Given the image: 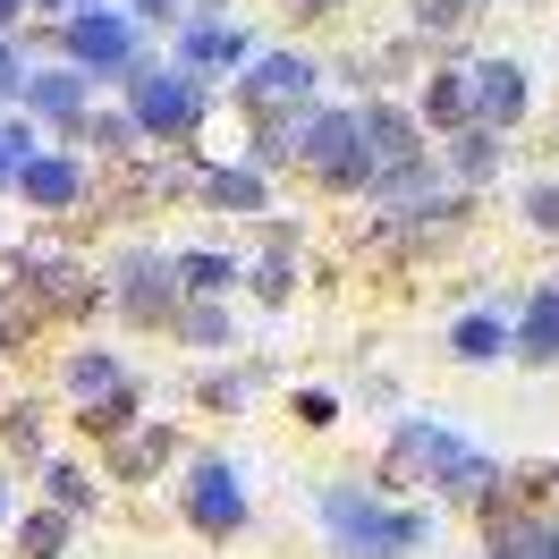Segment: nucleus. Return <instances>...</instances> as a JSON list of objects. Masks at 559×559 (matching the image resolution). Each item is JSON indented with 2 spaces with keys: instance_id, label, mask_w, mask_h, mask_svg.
<instances>
[{
  "instance_id": "f257e3e1",
  "label": "nucleus",
  "mask_w": 559,
  "mask_h": 559,
  "mask_svg": "<svg viewBox=\"0 0 559 559\" xmlns=\"http://www.w3.org/2000/svg\"><path fill=\"white\" fill-rule=\"evenodd\" d=\"M322 525H331V543H340L348 559H399V551H416L424 534H432L424 509H382L365 484H331L322 491Z\"/></svg>"
},
{
  "instance_id": "f03ea898",
  "label": "nucleus",
  "mask_w": 559,
  "mask_h": 559,
  "mask_svg": "<svg viewBox=\"0 0 559 559\" xmlns=\"http://www.w3.org/2000/svg\"><path fill=\"white\" fill-rule=\"evenodd\" d=\"M9 314H0V331H26V322H60V314H94L103 306V288L76 272L69 254H17L9 263Z\"/></svg>"
},
{
  "instance_id": "7ed1b4c3",
  "label": "nucleus",
  "mask_w": 559,
  "mask_h": 559,
  "mask_svg": "<svg viewBox=\"0 0 559 559\" xmlns=\"http://www.w3.org/2000/svg\"><path fill=\"white\" fill-rule=\"evenodd\" d=\"M238 110L254 128H297L306 110H314V60H297V51H263V60H246L238 76Z\"/></svg>"
},
{
  "instance_id": "20e7f679",
  "label": "nucleus",
  "mask_w": 559,
  "mask_h": 559,
  "mask_svg": "<svg viewBox=\"0 0 559 559\" xmlns=\"http://www.w3.org/2000/svg\"><path fill=\"white\" fill-rule=\"evenodd\" d=\"M288 162H306V178H322V187H365L373 178L365 136H356V110H306L288 128Z\"/></svg>"
},
{
  "instance_id": "39448f33",
  "label": "nucleus",
  "mask_w": 559,
  "mask_h": 559,
  "mask_svg": "<svg viewBox=\"0 0 559 559\" xmlns=\"http://www.w3.org/2000/svg\"><path fill=\"white\" fill-rule=\"evenodd\" d=\"M128 128H136V136L187 144L195 128H204V85H195L187 69H136L128 76Z\"/></svg>"
},
{
  "instance_id": "423d86ee",
  "label": "nucleus",
  "mask_w": 559,
  "mask_h": 559,
  "mask_svg": "<svg viewBox=\"0 0 559 559\" xmlns=\"http://www.w3.org/2000/svg\"><path fill=\"white\" fill-rule=\"evenodd\" d=\"M69 69L85 76V85H94V76H119V85H128V76L144 69V51H136V26H128V17H103V9H85V17H69Z\"/></svg>"
},
{
  "instance_id": "0eeeda50",
  "label": "nucleus",
  "mask_w": 559,
  "mask_h": 559,
  "mask_svg": "<svg viewBox=\"0 0 559 559\" xmlns=\"http://www.w3.org/2000/svg\"><path fill=\"white\" fill-rule=\"evenodd\" d=\"M178 509H187V525L212 534V543H221V534H238V525H246L238 466H229V457H195V466H187V484H178Z\"/></svg>"
},
{
  "instance_id": "6e6552de",
  "label": "nucleus",
  "mask_w": 559,
  "mask_h": 559,
  "mask_svg": "<svg viewBox=\"0 0 559 559\" xmlns=\"http://www.w3.org/2000/svg\"><path fill=\"white\" fill-rule=\"evenodd\" d=\"M110 306L128 322H144V331H162V322L178 314V272L170 254H128L119 272H110Z\"/></svg>"
},
{
  "instance_id": "1a4fd4ad",
  "label": "nucleus",
  "mask_w": 559,
  "mask_h": 559,
  "mask_svg": "<svg viewBox=\"0 0 559 559\" xmlns=\"http://www.w3.org/2000/svg\"><path fill=\"white\" fill-rule=\"evenodd\" d=\"M466 103H475V128L500 136V128H518V119H525L534 85H525L518 60H484V69H466Z\"/></svg>"
},
{
  "instance_id": "9d476101",
  "label": "nucleus",
  "mask_w": 559,
  "mask_h": 559,
  "mask_svg": "<svg viewBox=\"0 0 559 559\" xmlns=\"http://www.w3.org/2000/svg\"><path fill=\"white\" fill-rule=\"evenodd\" d=\"M450 441H457L450 424L407 416L399 432H390V450H382V491H399V484H432V466H441V450H450Z\"/></svg>"
},
{
  "instance_id": "9b49d317",
  "label": "nucleus",
  "mask_w": 559,
  "mask_h": 559,
  "mask_svg": "<svg viewBox=\"0 0 559 559\" xmlns=\"http://www.w3.org/2000/svg\"><path fill=\"white\" fill-rule=\"evenodd\" d=\"M356 136H365V162H373V178H382V170H416V162H424L416 119H407L399 103H365V110H356Z\"/></svg>"
},
{
  "instance_id": "f8f14e48",
  "label": "nucleus",
  "mask_w": 559,
  "mask_h": 559,
  "mask_svg": "<svg viewBox=\"0 0 559 559\" xmlns=\"http://www.w3.org/2000/svg\"><path fill=\"white\" fill-rule=\"evenodd\" d=\"M178 69L195 76V85H204V69H246V35L195 17V26H178Z\"/></svg>"
},
{
  "instance_id": "ddd939ff",
  "label": "nucleus",
  "mask_w": 559,
  "mask_h": 559,
  "mask_svg": "<svg viewBox=\"0 0 559 559\" xmlns=\"http://www.w3.org/2000/svg\"><path fill=\"white\" fill-rule=\"evenodd\" d=\"M17 187H26V204H43V212L85 204V170H76L69 153H35V162H17Z\"/></svg>"
},
{
  "instance_id": "4468645a",
  "label": "nucleus",
  "mask_w": 559,
  "mask_h": 559,
  "mask_svg": "<svg viewBox=\"0 0 559 559\" xmlns=\"http://www.w3.org/2000/svg\"><path fill=\"white\" fill-rule=\"evenodd\" d=\"M17 94H26V110H35V119H51V128H76V119H85V76H76V69L17 76Z\"/></svg>"
},
{
  "instance_id": "2eb2a0df",
  "label": "nucleus",
  "mask_w": 559,
  "mask_h": 559,
  "mask_svg": "<svg viewBox=\"0 0 559 559\" xmlns=\"http://www.w3.org/2000/svg\"><path fill=\"white\" fill-rule=\"evenodd\" d=\"M491 484H500V466H491L484 450H466V441H450L441 466H432V491H441V500H466V509H475Z\"/></svg>"
},
{
  "instance_id": "dca6fc26",
  "label": "nucleus",
  "mask_w": 559,
  "mask_h": 559,
  "mask_svg": "<svg viewBox=\"0 0 559 559\" xmlns=\"http://www.w3.org/2000/svg\"><path fill=\"white\" fill-rule=\"evenodd\" d=\"M518 356H525V365H551V356H559V280L525 297V314H518Z\"/></svg>"
},
{
  "instance_id": "f3484780",
  "label": "nucleus",
  "mask_w": 559,
  "mask_h": 559,
  "mask_svg": "<svg viewBox=\"0 0 559 559\" xmlns=\"http://www.w3.org/2000/svg\"><path fill=\"white\" fill-rule=\"evenodd\" d=\"M195 195H204L212 212H263V170H195Z\"/></svg>"
},
{
  "instance_id": "a211bd4d",
  "label": "nucleus",
  "mask_w": 559,
  "mask_h": 559,
  "mask_svg": "<svg viewBox=\"0 0 559 559\" xmlns=\"http://www.w3.org/2000/svg\"><path fill=\"white\" fill-rule=\"evenodd\" d=\"M491 559H559V525H543V518H500V525H491Z\"/></svg>"
},
{
  "instance_id": "6ab92c4d",
  "label": "nucleus",
  "mask_w": 559,
  "mask_h": 559,
  "mask_svg": "<svg viewBox=\"0 0 559 559\" xmlns=\"http://www.w3.org/2000/svg\"><path fill=\"white\" fill-rule=\"evenodd\" d=\"M424 119L432 128H475V103H466V69H432V85H424Z\"/></svg>"
},
{
  "instance_id": "aec40b11",
  "label": "nucleus",
  "mask_w": 559,
  "mask_h": 559,
  "mask_svg": "<svg viewBox=\"0 0 559 559\" xmlns=\"http://www.w3.org/2000/svg\"><path fill=\"white\" fill-rule=\"evenodd\" d=\"M170 272H178V297H221V288H238V263L229 254H170Z\"/></svg>"
},
{
  "instance_id": "412c9836",
  "label": "nucleus",
  "mask_w": 559,
  "mask_h": 559,
  "mask_svg": "<svg viewBox=\"0 0 559 559\" xmlns=\"http://www.w3.org/2000/svg\"><path fill=\"white\" fill-rule=\"evenodd\" d=\"M450 170H457V195H466V187H484V178L500 170V136H484V128H457V136H450Z\"/></svg>"
},
{
  "instance_id": "4be33fe9",
  "label": "nucleus",
  "mask_w": 559,
  "mask_h": 559,
  "mask_svg": "<svg viewBox=\"0 0 559 559\" xmlns=\"http://www.w3.org/2000/svg\"><path fill=\"white\" fill-rule=\"evenodd\" d=\"M119 382H128V365H119L110 348H76V356H69V390L85 399V407H94V399H110Z\"/></svg>"
},
{
  "instance_id": "5701e85b",
  "label": "nucleus",
  "mask_w": 559,
  "mask_h": 559,
  "mask_svg": "<svg viewBox=\"0 0 559 559\" xmlns=\"http://www.w3.org/2000/svg\"><path fill=\"white\" fill-rule=\"evenodd\" d=\"M170 450H178V432H170V424H153V432H136V441H128V450H110V475H119V484H144V475H153Z\"/></svg>"
},
{
  "instance_id": "b1692460",
  "label": "nucleus",
  "mask_w": 559,
  "mask_h": 559,
  "mask_svg": "<svg viewBox=\"0 0 559 559\" xmlns=\"http://www.w3.org/2000/svg\"><path fill=\"white\" fill-rule=\"evenodd\" d=\"M500 348H509L500 314H466V322H450V356H457V365H491Z\"/></svg>"
},
{
  "instance_id": "393cba45",
  "label": "nucleus",
  "mask_w": 559,
  "mask_h": 559,
  "mask_svg": "<svg viewBox=\"0 0 559 559\" xmlns=\"http://www.w3.org/2000/svg\"><path fill=\"white\" fill-rule=\"evenodd\" d=\"M170 331H178V340H187V348H221V340H229V314H221L212 297H178Z\"/></svg>"
},
{
  "instance_id": "a878e982",
  "label": "nucleus",
  "mask_w": 559,
  "mask_h": 559,
  "mask_svg": "<svg viewBox=\"0 0 559 559\" xmlns=\"http://www.w3.org/2000/svg\"><path fill=\"white\" fill-rule=\"evenodd\" d=\"M85 432H94V441H119V432H128V424H136V382H119L110 390V399H94V407H85Z\"/></svg>"
},
{
  "instance_id": "bb28decb",
  "label": "nucleus",
  "mask_w": 559,
  "mask_h": 559,
  "mask_svg": "<svg viewBox=\"0 0 559 559\" xmlns=\"http://www.w3.org/2000/svg\"><path fill=\"white\" fill-rule=\"evenodd\" d=\"M17 551H26V559H60V551H69V518H60V509L17 518Z\"/></svg>"
},
{
  "instance_id": "cd10ccee",
  "label": "nucleus",
  "mask_w": 559,
  "mask_h": 559,
  "mask_svg": "<svg viewBox=\"0 0 559 559\" xmlns=\"http://www.w3.org/2000/svg\"><path fill=\"white\" fill-rule=\"evenodd\" d=\"M76 136H85V144H103L110 162H128V153H136V128H128V110H103V119L85 110V119H76Z\"/></svg>"
},
{
  "instance_id": "c85d7f7f",
  "label": "nucleus",
  "mask_w": 559,
  "mask_h": 559,
  "mask_svg": "<svg viewBox=\"0 0 559 559\" xmlns=\"http://www.w3.org/2000/svg\"><path fill=\"white\" fill-rule=\"evenodd\" d=\"M43 491H51V509H60V518L94 509V475H76V466H43Z\"/></svg>"
},
{
  "instance_id": "c756f323",
  "label": "nucleus",
  "mask_w": 559,
  "mask_h": 559,
  "mask_svg": "<svg viewBox=\"0 0 559 559\" xmlns=\"http://www.w3.org/2000/svg\"><path fill=\"white\" fill-rule=\"evenodd\" d=\"M238 280H254V297H263V306H288L297 263H288V254H263V263H254V272H238Z\"/></svg>"
},
{
  "instance_id": "7c9ffc66",
  "label": "nucleus",
  "mask_w": 559,
  "mask_h": 559,
  "mask_svg": "<svg viewBox=\"0 0 559 559\" xmlns=\"http://www.w3.org/2000/svg\"><path fill=\"white\" fill-rule=\"evenodd\" d=\"M475 17V0H416V35H457Z\"/></svg>"
},
{
  "instance_id": "2f4dec72",
  "label": "nucleus",
  "mask_w": 559,
  "mask_h": 559,
  "mask_svg": "<svg viewBox=\"0 0 559 559\" xmlns=\"http://www.w3.org/2000/svg\"><path fill=\"white\" fill-rule=\"evenodd\" d=\"M43 407H9V416H0V441H9V450L17 457H43Z\"/></svg>"
},
{
  "instance_id": "473e14b6",
  "label": "nucleus",
  "mask_w": 559,
  "mask_h": 559,
  "mask_svg": "<svg viewBox=\"0 0 559 559\" xmlns=\"http://www.w3.org/2000/svg\"><path fill=\"white\" fill-rule=\"evenodd\" d=\"M246 382H254V373H204L195 399H204V407H246Z\"/></svg>"
},
{
  "instance_id": "72a5a7b5",
  "label": "nucleus",
  "mask_w": 559,
  "mask_h": 559,
  "mask_svg": "<svg viewBox=\"0 0 559 559\" xmlns=\"http://www.w3.org/2000/svg\"><path fill=\"white\" fill-rule=\"evenodd\" d=\"M525 221H534L543 238H551V229H559V178H543V187L525 195Z\"/></svg>"
},
{
  "instance_id": "f704fd0d",
  "label": "nucleus",
  "mask_w": 559,
  "mask_h": 559,
  "mask_svg": "<svg viewBox=\"0 0 559 559\" xmlns=\"http://www.w3.org/2000/svg\"><path fill=\"white\" fill-rule=\"evenodd\" d=\"M297 424H340V399H331V390H297Z\"/></svg>"
},
{
  "instance_id": "c9c22d12",
  "label": "nucleus",
  "mask_w": 559,
  "mask_h": 559,
  "mask_svg": "<svg viewBox=\"0 0 559 559\" xmlns=\"http://www.w3.org/2000/svg\"><path fill=\"white\" fill-rule=\"evenodd\" d=\"M9 94H17V51L0 43V103H9Z\"/></svg>"
},
{
  "instance_id": "e433bc0d",
  "label": "nucleus",
  "mask_w": 559,
  "mask_h": 559,
  "mask_svg": "<svg viewBox=\"0 0 559 559\" xmlns=\"http://www.w3.org/2000/svg\"><path fill=\"white\" fill-rule=\"evenodd\" d=\"M136 17H178V0H136Z\"/></svg>"
},
{
  "instance_id": "4c0bfd02",
  "label": "nucleus",
  "mask_w": 559,
  "mask_h": 559,
  "mask_svg": "<svg viewBox=\"0 0 559 559\" xmlns=\"http://www.w3.org/2000/svg\"><path fill=\"white\" fill-rule=\"evenodd\" d=\"M288 9H297V17H322V9H331V0H288Z\"/></svg>"
},
{
  "instance_id": "58836bf2",
  "label": "nucleus",
  "mask_w": 559,
  "mask_h": 559,
  "mask_svg": "<svg viewBox=\"0 0 559 559\" xmlns=\"http://www.w3.org/2000/svg\"><path fill=\"white\" fill-rule=\"evenodd\" d=\"M43 9H94V0H43Z\"/></svg>"
},
{
  "instance_id": "ea45409f",
  "label": "nucleus",
  "mask_w": 559,
  "mask_h": 559,
  "mask_svg": "<svg viewBox=\"0 0 559 559\" xmlns=\"http://www.w3.org/2000/svg\"><path fill=\"white\" fill-rule=\"evenodd\" d=\"M9 17H17V0H0V26H9Z\"/></svg>"
},
{
  "instance_id": "a19ab883",
  "label": "nucleus",
  "mask_w": 559,
  "mask_h": 559,
  "mask_svg": "<svg viewBox=\"0 0 559 559\" xmlns=\"http://www.w3.org/2000/svg\"><path fill=\"white\" fill-rule=\"evenodd\" d=\"M9 178H17V170H9V162H0V187H9Z\"/></svg>"
},
{
  "instance_id": "79ce46f5",
  "label": "nucleus",
  "mask_w": 559,
  "mask_h": 559,
  "mask_svg": "<svg viewBox=\"0 0 559 559\" xmlns=\"http://www.w3.org/2000/svg\"><path fill=\"white\" fill-rule=\"evenodd\" d=\"M0 518H9V491H0Z\"/></svg>"
},
{
  "instance_id": "37998d69",
  "label": "nucleus",
  "mask_w": 559,
  "mask_h": 559,
  "mask_svg": "<svg viewBox=\"0 0 559 559\" xmlns=\"http://www.w3.org/2000/svg\"><path fill=\"white\" fill-rule=\"evenodd\" d=\"M204 9H221V0H204Z\"/></svg>"
}]
</instances>
